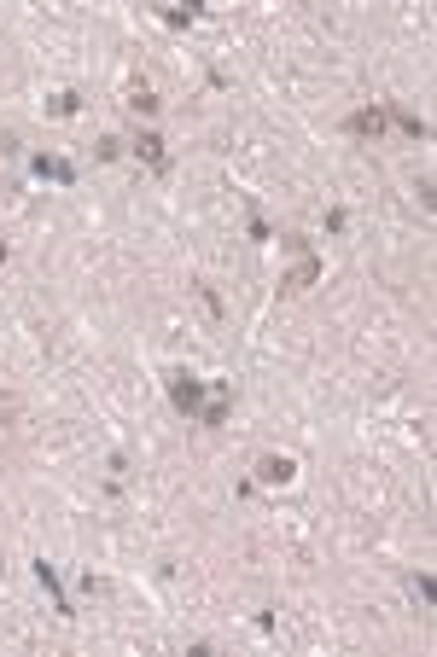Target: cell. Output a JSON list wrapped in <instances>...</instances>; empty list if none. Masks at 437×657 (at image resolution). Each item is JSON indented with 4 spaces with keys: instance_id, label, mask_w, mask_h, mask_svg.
<instances>
[{
    "instance_id": "cell-9",
    "label": "cell",
    "mask_w": 437,
    "mask_h": 657,
    "mask_svg": "<svg viewBox=\"0 0 437 657\" xmlns=\"http://www.w3.org/2000/svg\"><path fill=\"white\" fill-rule=\"evenodd\" d=\"M158 105H164V100H158V93H152L146 82H140V88L129 93V111H134V117H152V111H158Z\"/></svg>"
},
{
    "instance_id": "cell-14",
    "label": "cell",
    "mask_w": 437,
    "mask_h": 657,
    "mask_svg": "<svg viewBox=\"0 0 437 657\" xmlns=\"http://www.w3.org/2000/svg\"><path fill=\"white\" fill-rule=\"evenodd\" d=\"M409 588H414L420 605H432V576H409Z\"/></svg>"
},
{
    "instance_id": "cell-10",
    "label": "cell",
    "mask_w": 437,
    "mask_h": 657,
    "mask_svg": "<svg viewBox=\"0 0 437 657\" xmlns=\"http://www.w3.org/2000/svg\"><path fill=\"white\" fill-rule=\"evenodd\" d=\"M193 18H198V6H187V12H181V6H164V24H169V29H187Z\"/></svg>"
},
{
    "instance_id": "cell-11",
    "label": "cell",
    "mask_w": 437,
    "mask_h": 657,
    "mask_svg": "<svg viewBox=\"0 0 437 657\" xmlns=\"http://www.w3.org/2000/svg\"><path fill=\"white\" fill-rule=\"evenodd\" d=\"M76 105H82V93H53V105H47V111H53V117H70Z\"/></svg>"
},
{
    "instance_id": "cell-2",
    "label": "cell",
    "mask_w": 437,
    "mask_h": 657,
    "mask_svg": "<svg viewBox=\"0 0 437 657\" xmlns=\"http://www.w3.org/2000/svg\"><path fill=\"white\" fill-rule=\"evenodd\" d=\"M134 157H140L152 175H169V152H164V134H158V128H140V134H134Z\"/></svg>"
},
{
    "instance_id": "cell-1",
    "label": "cell",
    "mask_w": 437,
    "mask_h": 657,
    "mask_svg": "<svg viewBox=\"0 0 437 657\" xmlns=\"http://www.w3.org/2000/svg\"><path fill=\"white\" fill-rule=\"evenodd\" d=\"M169 402H176L187 419H198V408H205V378H193V373H169Z\"/></svg>"
},
{
    "instance_id": "cell-12",
    "label": "cell",
    "mask_w": 437,
    "mask_h": 657,
    "mask_svg": "<svg viewBox=\"0 0 437 657\" xmlns=\"http://www.w3.org/2000/svg\"><path fill=\"white\" fill-rule=\"evenodd\" d=\"M93 152H100V164H112V157H123V140H117V134H105Z\"/></svg>"
},
{
    "instance_id": "cell-7",
    "label": "cell",
    "mask_w": 437,
    "mask_h": 657,
    "mask_svg": "<svg viewBox=\"0 0 437 657\" xmlns=\"http://www.w3.org/2000/svg\"><path fill=\"white\" fill-rule=\"evenodd\" d=\"M36 582L47 588V599H53V611H65V617H70V594H65V582H59V570L47 565V558H36Z\"/></svg>"
},
{
    "instance_id": "cell-8",
    "label": "cell",
    "mask_w": 437,
    "mask_h": 657,
    "mask_svg": "<svg viewBox=\"0 0 437 657\" xmlns=\"http://www.w3.org/2000/svg\"><path fill=\"white\" fill-rule=\"evenodd\" d=\"M385 122H397L409 140H426L432 128H426V117H414V111H402V105H385Z\"/></svg>"
},
{
    "instance_id": "cell-5",
    "label": "cell",
    "mask_w": 437,
    "mask_h": 657,
    "mask_svg": "<svg viewBox=\"0 0 437 657\" xmlns=\"http://www.w3.org/2000/svg\"><path fill=\"white\" fill-rule=\"evenodd\" d=\"M29 169L47 175V181H59V186L76 181V164H70V157H59V152H36V164H29Z\"/></svg>"
},
{
    "instance_id": "cell-15",
    "label": "cell",
    "mask_w": 437,
    "mask_h": 657,
    "mask_svg": "<svg viewBox=\"0 0 437 657\" xmlns=\"http://www.w3.org/2000/svg\"><path fill=\"white\" fill-rule=\"evenodd\" d=\"M6 256H12V250H6V238H0V262H6Z\"/></svg>"
},
{
    "instance_id": "cell-6",
    "label": "cell",
    "mask_w": 437,
    "mask_h": 657,
    "mask_svg": "<svg viewBox=\"0 0 437 657\" xmlns=\"http://www.w3.org/2000/svg\"><path fill=\"white\" fill-rule=\"evenodd\" d=\"M315 280H321V262H315V256H298V268H292V274L280 280V291H286V297H298V291H309Z\"/></svg>"
},
{
    "instance_id": "cell-13",
    "label": "cell",
    "mask_w": 437,
    "mask_h": 657,
    "mask_svg": "<svg viewBox=\"0 0 437 657\" xmlns=\"http://www.w3.org/2000/svg\"><path fill=\"white\" fill-rule=\"evenodd\" d=\"M198 302H205V309L222 320V297H216V285H198Z\"/></svg>"
},
{
    "instance_id": "cell-16",
    "label": "cell",
    "mask_w": 437,
    "mask_h": 657,
    "mask_svg": "<svg viewBox=\"0 0 437 657\" xmlns=\"http://www.w3.org/2000/svg\"><path fill=\"white\" fill-rule=\"evenodd\" d=\"M0 570H6V558H0Z\"/></svg>"
},
{
    "instance_id": "cell-3",
    "label": "cell",
    "mask_w": 437,
    "mask_h": 657,
    "mask_svg": "<svg viewBox=\"0 0 437 657\" xmlns=\"http://www.w3.org/2000/svg\"><path fill=\"white\" fill-rule=\"evenodd\" d=\"M345 134H356V140H379V134H385V105L350 111V117H345Z\"/></svg>"
},
{
    "instance_id": "cell-4",
    "label": "cell",
    "mask_w": 437,
    "mask_h": 657,
    "mask_svg": "<svg viewBox=\"0 0 437 657\" xmlns=\"http://www.w3.org/2000/svg\"><path fill=\"white\" fill-rule=\"evenodd\" d=\"M292 477H298V460H292V454H262L257 460V483L280 489V483H292Z\"/></svg>"
}]
</instances>
